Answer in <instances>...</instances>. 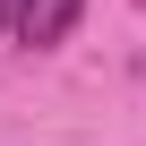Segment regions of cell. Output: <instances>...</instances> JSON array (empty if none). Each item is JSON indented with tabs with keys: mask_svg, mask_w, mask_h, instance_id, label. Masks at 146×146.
<instances>
[{
	"mask_svg": "<svg viewBox=\"0 0 146 146\" xmlns=\"http://www.w3.org/2000/svg\"><path fill=\"white\" fill-rule=\"evenodd\" d=\"M78 9H86V0H9V26H17L26 52H52L69 26H78Z\"/></svg>",
	"mask_w": 146,
	"mask_h": 146,
	"instance_id": "1",
	"label": "cell"
},
{
	"mask_svg": "<svg viewBox=\"0 0 146 146\" xmlns=\"http://www.w3.org/2000/svg\"><path fill=\"white\" fill-rule=\"evenodd\" d=\"M0 26H9V0H0Z\"/></svg>",
	"mask_w": 146,
	"mask_h": 146,
	"instance_id": "2",
	"label": "cell"
}]
</instances>
